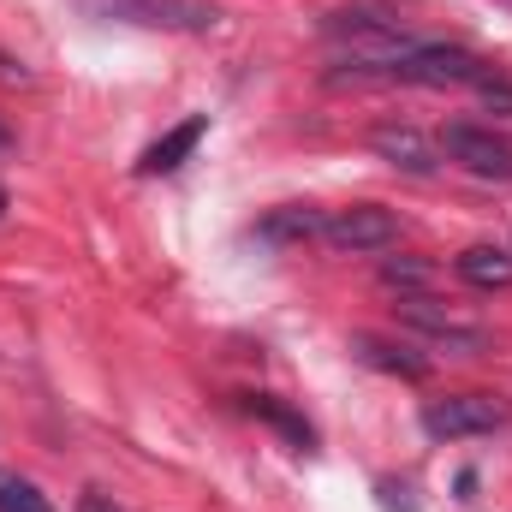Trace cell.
Here are the masks:
<instances>
[{
  "instance_id": "17",
  "label": "cell",
  "mask_w": 512,
  "mask_h": 512,
  "mask_svg": "<svg viewBox=\"0 0 512 512\" xmlns=\"http://www.w3.org/2000/svg\"><path fill=\"white\" fill-rule=\"evenodd\" d=\"M0 209H6V191H0Z\"/></svg>"
},
{
  "instance_id": "8",
  "label": "cell",
  "mask_w": 512,
  "mask_h": 512,
  "mask_svg": "<svg viewBox=\"0 0 512 512\" xmlns=\"http://www.w3.org/2000/svg\"><path fill=\"white\" fill-rule=\"evenodd\" d=\"M203 131H209V120L203 114H191V120H179L173 131H161L143 155H137V173L143 179H161V173H179L185 161H191V149L203 143Z\"/></svg>"
},
{
  "instance_id": "1",
  "label": "cell",
  "mask_w": 512,
  "mask_h": 512,
  "mask_svg": "<svg viewBox=\"0 0 512 512\" xmlns=\"http://www.w3.org/2000/svg\"><path fill=\"white\" fill-rule=\"evenodd\" d=\"M90 18L102 24H137V30H179V36H203L221 24L215 0H78Z\"/></svg>"
},
{
  "instance_id": "11",
  "label": "cell",
  "mask_w": 512,
  "mask_h": 512,
  "mask_svg": "<svg viewBox=\"0 0 512 512\" xmlns=\"http://www.w3.org/2000/svg\"><path fill=\"white\" fill-rule=\"evenodd\" d=\"M352 352L364 358V364H376L387 376H405V382H423V358H405L399 346H387V340H370V334H358L352 340Z\"/></svg>"
},
{
  "instance_id": "10",
  "label": "cell",
  "mask_w": 512,
  "mask_h": 512,
  "mask_svg": "<svg viewBox=\"0 0 512 512\" xmlns=\"http://www.w3.org/2000/svg\"><path fill=\"white\" fill-rule=\"evenodd\" d=\"M459 268V280L465 286H483V292H501V286H512V256L495 251V245H471V251L453 262Z\"/></svg>"
},
{
  "instance_id": "4",
  "label": "cell",
  "mask_w": 512,
  "mask_h": 512,
  "mask_svg": "<svg viewBox=\"0 0 512 512\" xmlns=\"http://www.w3.org/2000/svg\"><path fill=\"white\" fill-rule=\"evenodd\" d=\"M441 155L459 161V167L477 173V179H512V143L507 137H495L489 126L453 120V126L441 131Z\"/></svg>"
},
{
  "instance_id": "5",
  "label": "cell",
  "mask_w": 512,
  "mask_h": 512,
  "mask_svg": "<svg viewBox=\"0 0 512 512\" xmlns=\"http://www.w3.org/2000/svg\"><path fill=\"white\" fill-rule=\"evenodd\" d=\"M328 36H352V48L405 36L399 30V0H346V6H334L328 12Z\"/></svg>"
},
{
  "instance_id": "16",
  "label": "cell",
  "mask_w": 512,
  "mask_h": 512,
  "mask_svg": "<svg viewBox=\"0 0 512 512\" xmlns=\"http://www.w3.org/2000/svg\"><path fill=\"white\" fill-rule=\"evenodd\" d=\"M0 149H6V126H0Z\"/></svg>"
},
{
  "instance_id": "13",
  "label": "cell",
  "mask_w": 512,
  "mask_h": 512,
  "mask_svg": "<svg viewBox=\"0 0 512 512\" xmlns=\"http://www.w3.org/2000/svg\"><path fill=\"white\" fill-rule=\"evenodd\" d=\"M382 280H387V286H399V292H423V286L435 280V268H429V262H417V256H387Z\"/></svg>"
},
{
  "instance_id": "9",
  "label": "cell",
  "mask_w": 512,
  "mask_h": 512,
  "mask_svg": "<svg viewBox=\"0 0 512 512\" xmlns=\"http://www.w3.org/2000/svg\"><path fill=\"white\" fill-rule=\"evenodd\" d=\"M322 209H304V203H286V209H274V215H262L256 221V239H268V245H304V239H322Z\"/></svg>"
},
{
  "instance_id": "7",
  "label": "cell",
  "mask_w": 512,
  "mask_h": 512,
  "mask_svg": "<svg viewBox=\"0 0 512 512\" xmlns=\"http://www.w3.org/2000/svg\"><path fill=\"white\" fill-rule=\"evenodd\" d=\"M370 149L382 155L387 167H399V173H435L441 167V149L423 137V131H411V126H376L370 131Z\"/></svg>"
},
{
  "instance_id": "14",
  "label": "cell",
  "mask_w": 512,
  "mask_h": 512,
  "mask_svg": "<svg viewBox=\"0 0 512 512\" xmlns=\"http://www.w3.org/2000/svg\"><path fill=\"white\" fill-rule=\"evenodd\" d=\"M0 512H48V501H42V489H36V483H24V477L0 471Z\"/></svg>"
},
{
  "instance_id": "2",
  "label": "cell",
  "mask_w": 512,
  "mask_h": 512,
  "mask_svg": "<svg viewBox=\"0 0 512 512\" xmlns=\"http://www.w3.org/2000/svg\"><path fill=\"white\" fill-rule=\"evenodd\" d=\"M512 423V405L495 393H447L423 405V435L429 441H471V435H495Z\"/></svg>"
},
{
  "instance_id": "12",
  "label": "cell",
  "mask_w": 512,
  "mask_h": 512,
  "mask_svg": "<svg viewBox=\"0 0 512 512\" xmlns=\"http://www.w3.org/2000/svg\"><path fill=\"white\" fill-rule=\"evenodd\" d=\"M245 405H251L256 417H262V423H274V429H280V435H286L292 447H310V441H316V429H310V423H304L298 411H286L280 399H268V393H251Z\"/></svg>"
},
{
  "instance_id": "15",
  "label": "cell",
  "mask_w": 512,
  "mask_h": 512,
  "mask_svg": "<svg viewBox=\"0 0 512 512\" xmlns=\"http://www.w3.org/2000/svg\"><path fill=\"white\" fill-rule=\"evenodd\" d=\"M0 84H18V90H24V84H36V78H30V66H24V60L0 54Z\"/></svg>"
},
{
  "instance_id": "3",
  "label": "cell",
  "mask_w": 512,
  "mask_h": 512,
  "mask_svg": "<svg viewBox=\"0 0 512 512\" xmlns=\"http://www.w3.org/2000/svg\"><path fill=\"white\" fill-rule=\"evenodd\" d=\"M322 245L340 256H370V251H393L399 245V221L387 215L382 203H352V209H334L322 221Z\"/></svg>"
},
{
  "instance_id": "6",
  "label": "cell",
  "mask_w": 512,
  "mask_h": 512,
  "mask_svg": "<svg viewBox=\"0 0 512 512\" xmlns=\"http://www.w3.org/2000/svg\"><path fill=\"white\" fill-rule=\"evenodd\" d=\"M399 322H411V328H423L429 340H447V346H459V352H483V346H489V340H483V328L459 322L453 310H441V304H435V298H423V292L399 298Z\"/></svg>"
}]
</instances>
